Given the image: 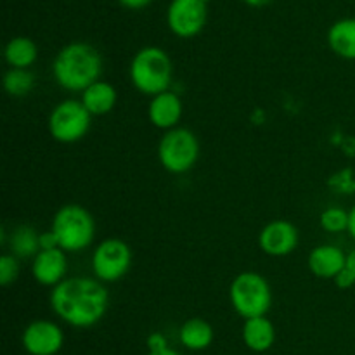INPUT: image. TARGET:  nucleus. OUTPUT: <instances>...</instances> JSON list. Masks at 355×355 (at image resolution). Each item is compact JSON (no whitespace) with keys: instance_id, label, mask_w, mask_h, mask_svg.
I'll return each mask as SVG.
<instances>
[{"instance_id":"nucleus-19","label":"nucleus","mask_w":355,"mask_h":355,"mask_svg":"<svg viewBox=\"0 0 355 355\" xmlns=\"http://www.w3.org/2000/svg\"><path fill=\"white\" fill-rule=\"evenodd\" d=\"M37 44L28 37H14L3 49V58L10 68L28 69L37 61Z\"/></svg>"},{"instance_id":"nucleus-8","label":"nucleus","mask_w":355,"mask_h":355,"mask_svg":"<svg viewBox=\"0 0 355 355\" xmlns=\"http://www.w3.org/2000/svg\"><path fill=\"white\" fill-rule=\"evenodd\" d=\"M132 266V250L125 241L116 238L104 239L97 245L92 255V270L101 283L120 281Z\"/></svg>"},{"instance_id":"nucleus-27","label":"nucleus","mask_w":355,"mask_h":355,"mask_svg":"<svg viewBox=\"0 0 355 355\" xmlns=\"http://www.w3.org/2000/svg\"><path fill=\"white\" fill-rule=\"evenodd\" d=\"M148 355H179V352L170 349L168 345H163V347H158V349H151Z\"/></svg>"},{"instance_id":"nucleus-16","label":"nucleus","mask_w":355,"mask_h":355,"mask_svg":"<svg viewBox=\"0 0 355 355\" xmlns=\"http://www.w3.org/2000/svg\"><path fill=\"white\" fill-rule=\"evenodd\" d=\"M116 99V89L111 83L99 80V82L92 83V85L83 90L82 99L80 101H82L83 106L87 107V111L92 116H103V114H107L113 111Z\"/></svg>"},{"instance_id":"nucleus-24","label":"nucleus","mask_w":355,"mask_h":355,"mask_svg":"<svg viewBox=\"0 0 355 355\" xmlns=\"http://www.w3.org/2000/svg\"><path fill=\"white\" fill-rule=\"evenodd\" d=\"M333 281H335V284L340 290H350V288L355 286V276L349 267H345V269H343Z\"/></svg>"},{"instance_id":"nucleus-21","label":"nucleus","mask_w":355,"mask_h":355,"mask_svg":"<svg viewBox=\"0 0 355 355\" xmlns=\"http://www.w3.org/2000/svg\"><path fill=\"white\" fill-rule=\"evenodd\" d=\"M35 76L28 69L10 68L3 76V89L12 97H24L33 90Z\"/></svg>"},{"instance_id":"nucleus-22","label":"nucleus","mask_w":355,"mask_h":355,"mask_svg":"<svg viewBox=\"0 0 355 355\" xmlns=\"http://www.w3.org/2000/svg\"><path fill=\"white\" fill-rule=\"evenodd\" d=\"M319 224L326 232H343L349 231V211L340 207H329L319 217Z\"/></svg>"},{"instance_id":"nucleus-10","label":"nucleus","mask_w":355,"mask_h":355,"mask_svg":"<svg viewBox=\"0 0 355 355\" xmlns=\"http://www.w3.org/2000/svg\"><path fill=\"white\" fill-rule=\"evenodd\" d=\"M21 342L30 355H58L64 343V335L55 322L40 319L26 326Z\"/></svg>"},{"instance_id":"nucleus-13","label":"nucleus","mask_w":355,"mask_h":355,"mask_svg":"<svg viewBox=\"0 0 355 355\" xmlns=\"http://www.w3.org/2000/svg\"><path fill=\"white\" fill-rule=\"evenodd\" d=\"M148 116L156 128L172 130L182 118V101L172 90L158 94L149 103Z\"/></svg>"},{"instance_id":"nucleus-9","label":"nucleus","mask_w":355,"mask_h":355,"mask_svg":"<svg viewBox=\"0 0 355 355\" xmlns=\"http://www.w3.org/2000/svg\"><path fill=\"white\" fill-rule=\"evenodd\" d=\"M208 9L203 0H172L166 10V23L180 38L196 37L207 24Z\"/></svg>"},{"instance_id":"nucleus-28","label":"nucleus","mask_w":355,"mask_h":355,"mask_svg":"<svg viewBox=\"0 0 355 355\" xmlns=\"http://www.w3.org/2000/svg\"><path fill=\"white\" fill-rule=\"evenodd\" d=\"M349 234L352 236V239L355 241V205L352 207V210L349 211Z\"/></svg>"},{"instance_id":"nucleus-12","label":"nucleus","mask_w":355,"mask_h":355,"mask_svg":"<svg viewBox=\"0 0 355 355\" xmlns=\"http://www.w3.org/2000/svg\"><path fill=\"white\" fill-rule=\"evenodd\" d=\"M66 272H68V259L64 250H40L33 257L31 274L42 286H58L66 279Z\"/></svg>"},{"instance_id":"nucleus-3","label":"nucleus","mask_w":355,"mask_h":355,"mask_svg":"<svg viewBox=\"0 0 355 355\" xmlns=\"http://www.w3.org/2000/svg\"><path fill=\"white\" fill-rule=\"evenodd\" d=\"M173 66L172 59L163 49H141L130 62V82L139 92L146 96H158L166 92L172 85Z\"/></svg>"},{"instance_id":"nucleus-14","label":"nucleus","mask_w":355,"mask_h":355,"mask_svg":"<svg viewBox=\"0 0 355 355\" xmlns=\"http://www.w3.org/2000/svg\"><path fill=\"white\" fill-rule=\"evenodd\" d=\"M345 267V252L335 245H321L309 255V269L319 279H335Z\"/></svg>"},{"instance_id":"nucleus-30","label":"nucleus","mask_w":355,"mask_h":355,"mask_svg":"<svg viewBox=\"0 0 355 355\" xmlns=\"http://www.w3.org/2000/svg\"><path fill=\"white\" fill-rule=\"evenodd\" d=\"M245 3H248V6L252 7H262V6H267L269 2H272V0H243Z\"/></svg>"},{"instance_id":"nucleus-7","label":"nucleus","mask_w":355,"mask_h":355,"mask_svg":"<svg viewBox=\"0 0 355 355\" xmlns=\"http://www.w3.org/2000/svg\"><path fill=\"white\" fill-rule=\"evenodd\" d=\"M92 123V114L87 111L82 101L66 99L52 110L49 116V132L52 139L62 144L82 141Z\"/></svg>"},{"instance_id":"nucleus-6","label":"nucleus","mask_w":355,"mask_h":355,"mask_svg":"<svg viewBox=\"0 0 355 355\" xmlns=\"http://www.w3.org/2000/svg\"><path fill=\"white\" fill-rule=\"evenodd\" d=\"M158 158L170 173H186L200 158V142L189 128L175 127L166 130L158 144Z\"/></svg>"},{"instance_id":"nucleus-1","label":"nucleus","mask_w":355,"mask_h":355,"mask_svg":"<svg viewBox=\"0 0 355 355\" xmlns=\"http://www.w3.org/2000/svg\"><path fill=\"white\" fill-rule=\"evenodd\" d=\"M107 305L110 293L92 277H66L51 291L54 314L73 328H92L104 318Z\"/></svg>"},{"instance_id":"nucleus-25","label":"nucleus","mask_w":355,"mask_h":355,"mask_svg":"<svg viewBox=\"0 0 355 355\" xmlns=\"http://www.w3.org/2000/svg\"><path fill=\"white\" fill-rule=\"evenodd\" d=\"M59 248V241L52 231L42 232L40 234V250H54Z\"/></svg>"},{"instance_id":"nucleus-17","label":"nucleus","mask_w":355,"mask_h":355,"mask_svg":"<svg viewBox=\"0 0 355 355\" xmlns=\"http://www.w3.org/2000/svg\"><path fill=\"white\" fill-rule=\"evenodd\" d=\"M328 45L340 58L355 61V17H343L331 24Z\"/></svg>"},{"instance_id":"nucleus-23","label":"nucleus","mask_w":355,"mask_h":355,"mask_svg":"<svg viewBox=\"0 0 355 355\" xmlns=\"http://www.w3.org/2000/svg\"><path fill=\"white\" fill-rule=\"evenodd\" d=\"M19 276V263L14 255L9 253H3L0 257V284L2 286H9L10 283L17 279Z\"/></svg>"},{"instance_id":"nucleus-18","label":"nucleus","mask_w":355,"mask_h":355,"mask_svg":"<svg viewBox=\"0 0 355 355\" xmlns=\"http://www.w3.org/2000/svg\"><path fill=\"white\" fill-rule=\"evenodd\" d=\"M179 340L186 349L205 350L214 342V328L208 321L201 318H191L182 324L179 331Z\"/></svg>"},{"instance_id":"nucleus-4","label":"nucleus","mask_w":355,"mask_h":355,"mask_svg":"<svg viewBox=\"0 0 355 355\" xmlns=\"http://www.w3.org/2000/svg\"><path fill=\"white\" fill-rule=\"evenodd\" d=\"M51 231L66 253H76L89 248L96 236V220L82 205H64L55 211Z\"/></svg>"},{"instance_id":"nucleus-15","label":"nucleus","mask_w":355,"mask_h":355,"mask_svg":"<svg viewBox=\"0 0 355 355\" xmlns=\"http://www.w3.org/2000/svg\"><path fill=\"white\" fill-rule=\"evenodd\" d=\"M243 342L253 352H267L276 342V328L266 315L246 319L243 326Z\"/></svg>"},{"instance_id":"nucleus-26","label":"nucleus","mask_w":355,"mask_h":355,"mask_svg":"<svg viewBox=\"0 0 355 355\" xmlns=\"http://www.w3.org/2000/svg\"><path fill=\"white\" fill-rule=\"evenodd\" d=\"M118 2L127 9H142V7L149 6L153 0H118Z\"/></svg>"},{"instance_id":"nucleus-11","label":"nucleus","mask_w":355,"mask_h":355,"mask_svg":"<svg viewBox=\"0 0 355 355\" xmlns=\"http://www.w3.org/2000/svg\"><path fill=\"white\" fill-rule=\"evenodd\" d=\"M298 245V231L291 222L272 220L262 229L259 246L269 257H286Z\"/></svg>"},{"instance_id":"nucleus-2","label":"nucleus","mask_w":355,"mask_h":355,"mask_svg":"<svg viewBox=\"0 0 355 355\" xmlns=\"http://www.w3.org/2000/svg\"><path fill=\"white\" fill-rule=\"evenodd\" d=\"M52 73L62 89L69 92H83L87 87L99 82L103 58L94 45L87 42H73L58 52Z\"/></svg>"},{"instance_id":"nucleus-5","label":"nucleus","mask_w":355,"mask_h":355,"mask_svg":"<svg viewBox=\"0 0 355 355\" xmlns=\"http://www.w3.org/2000/svg\"><path fill=\"white\" fill-rule=\"evenodd\" d=\"M229 298L234 311L241 318H245V321L267 315L272 305V291H270L269 283L262 274L252 272V270L238 274L232 279Z\"/></svg>"},{"instance_id":"nucleus-29","label":"nucleus","mask_w":355,"mask_h":355,"mask_svg":"<svg viewBox=\"0 0 355 355\" xmlns=\"http://www.w3.org/2000/svg\"><path fill=\"white\" fill-rule=\"evenodd\" d=\"M347 267L352 270V274L355 276V250H352V252L347 255Z\"/></svg>"},{"instance_id":"nucleus-31","label":"nucleus","mask_w":355,"mask_h":355,"mask_svg":"<svg viewBox=\"0 0 355 355\" xmlns=\"http://www.w3.org/2000/svg\"><path fill=\"white\" fill-rule=\"evenodd\" d=\"M203 2H205V3H208V2H210V0H203Z\"/></svg>"},{"instance_id":"nucleus-20","label":"nucleus","mask_w":355,"mask_h":355,"mask_svg":"<svg viewBox=\"0 0 355 355\" xmlns=\"http://www.w3.org/2000/svg\"><path fill=\"white\" fill-rule=\"evenodd\" d=\"M9 248L14 257H35L40 252V234L31 225H19L10 234Z\"/></svg>"}]
</instances>
